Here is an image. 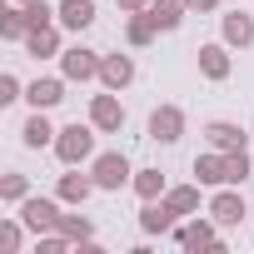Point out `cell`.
Listing matches in <instances>:
<instances>
[{"mask_svg":"<svg viewBox=\"0 0 254 254\" xmlns=\"http://www.w3.org/2000/svg\"><path fill=\"white\" fill-rule=\"evenodd\" d=\"M25 100H30V110H55V105L65 100V75H40V80H30V85H25Z\"/></svg>","mask_w":254,"mask_h":254,"instance_id":"obj_13","label":"cell"},{"mask_svg":"<svg viewBox=\"0 0 254 254\" xmlns=\"http://www.w3.org/2000/svg\"><path fill=\"white\" fill-rule=\"evenodd\" d=\"M185 214L160 194V199H140V229L145 234H175V224H180Z\"/></svg>","mask_w":254,"mask_h":254,"instance_id":"obj_8","label":"cell"},{"mask_svg":"<svg viewBox=\"0 0 254 254\" xmlns=\"http://www.w3.org/2000/svg\"><path fill=\"white\" fill-rule=\"evenodd\" d=\"M219 35H224L229 50H249V45H254V15H249V10H229V15H219Z\"/></svg>","mask_w":254,"mask_h":254,"instance_id":"obj_12","label":"cell"},{"mask_svg":"<svg viewBox=\"0 0 254 254\" xmlns=\"http://www.w3.org/2000/svg\"><path fill=\"white\" fill-rule=\"evenodd\" d=\"M194 55H199V75H204V80H229V70H234V65H229V45H224V40L199 45Z\"/></svg>","mask_w":254,"mask_h":254,"instance_id":"obj_15","label":"cell"},{"mask_svg":"<svg viewBox=\"0 0 254 254\" xmlns=\"http://www.w3.org/2000/svg\"><path fill=\"white\" fill-rule=\"evenodd\" d=\"M145 130H150L155 145H175V140L185 135V110H180V105H155Z\"/></svg>","mask_w":254,"mask_h":254,"instance_id":"obj_9","label":"cell"},{"mask_svg":"<svg viewBox=\"0 0 254 254\" xmlns=\"http://www.w3.org/2000/svg\"><path fill=\"white\" fill-rule=\"evenodd\" d=\"M130 190L140 194V199H160L170 185H165V175L160 170H135V180H130Z\"/></svg>","mask_w":254,"mask_h":254,"instance_id":"obj_24","label":"cell"},{"mask_svg":"<svg viewBox=\"0 0 254 254\" xmlns=\"http://www.w3.org/2000/svg\"><path fill=\"white\" fill-rule=\"evenodd\" d=\"M15 5H25V0H15Z\"/></svg>","mask_w":254,"mask_h":254,"instance_id":"obj_33","label":"cell"},{"mask_svg":"<svg viewBox=\"0 0 254 254\" xmlns=\"http://www.w3.org/2000/svg\"><path fill=\"white\" fill-rule=\"evenodd\" d=\"M115 5H120L125 15H135V10H150V0H115Z\"/></svg>","mask_w":254,"mask_h":254,"instance_id":"obj_32","label":"cell"},{"mask_svg":"<svg viewBox=\"0 0 254 254\" xmlns=\"http://www.w3.org/2000/svg\"><path fill=\"white\" fill-rule=\"evenodd\" d=\"M20 45H25V55H35V60H50V55L65 50V45H60V25H40V30H30Z\"/></svg>","mask_w":254,"mask_h":254,"instance_id":"obj_19","label":"cell"},{"mask_svg":"<svg viewBox=\"0 0 254 254\" xmlns=\"http://www.w3.org/2000/svg\"><path fill=\"white\" fill-rule=\"evenodd\" d=\"M155 35H160V25L150 20V10H135L130 20H125V40H130V50H145V45H155Z\"/></svg>","mask_w":254,"mask_h":254,"instance_id":"obj_20","label":"cell"},{"mask_svg":"<svg viewBox=\"0 0 254 254\" xmlns=\"http://www.w3.org/2000/svg\"><path fill=\"white\" fill-rule=\"evenodd\" d=\"M90 175H95V185H100L105 194H120L125 185L135 180V170H130V160H125L120 150H105V155H95V160H90Z\"/></svg>","mask_w":254,"mask_h":254,"instance_id":"obj_4","label":"cell"},{"mask_svg":"<svg viewBox=\"0 0 254 254\" xmlns=\"http://www.w3.org/2000/svg\"><path fill=\"white\" fill-rule=\"evenodd\" d=\"M165 199H170L180 214H194V209H199V185H170Z\"/></svg>","mask_w":254,"mask_h":254,"instance_id":"obj_27","label":"cell"},{"mask_svg":"<svg viewBox=\"0 0 254 254\" xmlns=\"http://www.w3.org/2000/svg\"><path fill=\"white\" fill-rule=\"evenodd\" d=\"M185 0H150V20L160 25V30H180L185 25Z\"/></svg>","mask_w":254,"mask_h":254,"instance_id":"obj_22","label":"cell"},{"mask_svg":"<svg viewBox=\"0 0 254 254\" xmlns=\"http://www.w3.org/2000/svg\"><path fill=\"white\" fill-rule=\"evenodd\" d=\"M175 244L190 249V254H194V249H224V244H219V224H214L209 214H185V219L175 224Z\"/></svg>","mask_w":254,"mask_h":254,"instance_id":"obj_3","label":"cell"},{"mask_svg":"<svg viewBox=\"0 0 254 254\" xmlns=\"http://www.w3.org/2000/svg\"><path fill=\"white\" fill-rule=\"evenodd\" d=\"M100 50H90V45H65L60 50V75L65 80H75V85H85V80H100Z\"/></svg>","mask_w":254,"mask_h":254,"instance_id":"obj_5","label":"cell"},{"mask_svg":"<svg viewBox=\"0 0 254 254\" xmlns=\"http://www.w3.org/2000/svg\"><path fill=\"white\" fill-rule=\"evenodd\" d=\"M95 135H100V130H95L90 120H85V125H80V120L65 125V130L55 135V160H60V165H85V160H95Z\"/></svg>","mask_w":254,"mask_h":254,"instance_id":"obj_2","label":"cell"},{"mask_svg":"<svg viewBox=\"0 0 254 254\" xmlns=\"http://www.w3.org/2000/svg\"><path fill=\"white\" fill-rule=\"evenodd\" d=\"M55 125H50V110H30L25 125H20V145L25 150H55Z\"/></svg>","mask_w":254,"mask_h":254,"instance_id":"obj_11","label":"cell"},{"mask_svg":"<svg viewBox=\"0 0 254 254\" xmlns=\"http://www.w3.org/2000/svg\"><path fill=\"white\" fill-rule=\"evenodd\" d=\"M100 85H105V90L135 85V60H130V55H105V60H100Z\"/></svg>","mask_w":254,"mask_h":254,"instance_id":"obj_16","label":"cell"},{"mask_svg":"<svg viewBox=\"0 0 254 254\" xmlns=\"http://www.w3.org/2000/svg\"><path fill=\"white\" fill-rule=\"evenodd\" d=\"M90 125L100 135H120L125 130V105H120V90H105L90 100Z\"/></svg>","mask_w":254,"mask_h":254,"instance_id":"obj_7","label":"cell"},{"mask_svg":"<svg viewBox=\"0 0 254 254\" xmlns=\"http://www.w3.org/2000/svg\"><path fill=\"white\" fill-rule=\"evenodd\" d=\"M60 234L70 244H85V239H95V219L90 214H60Z\"/></svg>","mask_w":254,"mask_h":254,"instance_id":"obj_25","label":"cell"},{"mask_svg":"<svg viewBox=\"0 0 254 254\" xmlns=\"http://www.w3.org/2000/svg\"><path fill=\"white\" fill-rule=\"evenodd\" d=\"M95 190H100V185H95V175H85L80 165H65V175L55 180V194H60V199H65L70 209H80V204H85V199H90Z\"/></svg>","mask_w":254,"mask_h":254,"instance_id":"obj_10","label":"cell"},{"mask_svg":"<svg viewBox=\"0 0 254 254\" xmlns=\"http://www.w3.org/2000/svg\"><path fill=\"white\" fill-rule=\"evenodd\" d=\"M15 100H25V85H20V75H0V105H15Z\"/></svg>","mask_w":254,"mask_h":254,"instance_id":"obj_29","label":"cell"},{"mask_svg":"<svg viewBox=\"0 0 254 254\" xmlns=\"http://www.w3.org/2000/svg\"><path fill=\"white\" fill-rule=\"evenodd\" d=\"M25 219L15 214V219H0V254H20V244H25Z\"/></svg>","mask_w":254,"mask_h":254,"instance_id":"obj_26","label":"cell"},{"mask_svg":"<svg viewBox=\"0 0 254 254\" xmlns=\"http://www.w3.org/2000/svg\"><path fill=\"white\" fill-rule=\"evenodd\" d=\"M0 199H5V204H20V199H30V175H20V170H5V175H0Z\"/></svg>","mask_w":254,"mask_h":254,"instance_id":"obj_23","label":"cell"},{"mask_svg":"<svg viewBox=\"0 0 254 254\" xmlns=\"http://www.w3.org/2000/svg\"><path fill=\"white\" fill-rule=\"evenodd\" d=\"M15 209H20L25 229H30V234L40 239V234H55V229H60V214H65V199H60V194H30V199H20Z\"/></svg>","mask_w":254,"mask_h":254,"instance_id":"obj_1","label":"cell"},{"mask_svg":"<svg viewBox=\"0 0 254 254\" xmlns=\"http://www.w3.org/2000/svg\"><path fill=\"white\" fill-rule=\"evenodd\" d=\"M0 35H5V40H25V35H30L25 5H15V0H5V5H0Z\"/></svg>","mask_w":254,"mask_h":254,"instance_id":"obj_21","label":"cell"},{"mask_svg":"<svg viewBox=\"0 0 254 254\" xmlns=\"http://www.w3.org/2000/svg\"><path fill=\"white\" fill-rule=\"evenodd\" d=\"M199 135H204L209 150H244V130H239V125H229V120H209Z\"/></svg>","mask_w":254,"mask_h":254,"instance_id":"obj_17","label":"cell"},{"mask_svg":"<svg viewBox=\"0 0 254 254\" xmlns=\"http://www.w3.org/2000/svg\"><path fill=\"white\" fill-rule=\"evenodd\" d=\"M185 10H190V15H214L219 0H185Z\"/></svg>","mask_w":254,"mask_h":254,"instance_id":"obj_31","label":"cell"},{"mask_svg":"<svg viewBox=\"0 0 254 254\" xmlns=\"http://www.w3.org/2000/svg\"><path fill=\"white\" fill-rule=\"evenodd\" d=\"M194 180L199 185H229V155L224 150H204V155H194Z\"/></svg>","mask_w":254,"mask_h":254,"instance_id":"obj_14","label":"cell"},{"mask_svg":"<svg viewBox=\"0 0 254 254\" xmlns=\"http://www.w3.org/2000/svg\"><path fill=\"white\" fill-rule=\"evenodd\" d=\"M229 155V185H244L249 180V155L244 150H224Z\"/></svg>","mask_w":254,"mask_h":254,"instance_id":"obj_30","label":"cell"},{"mask_svg":"<svg viewBox=\"0 0 254 254\" xmlns=\"http://www.w3.org/2000/svg\"><path fill=\"white\" fill-rule=\"evenodd\" d=\"M70 249H75V244H70V239H65L60 229H55V234H40V239H35V254H70Z\"/></svg>","mask_w":254,"mask_h":254,"instance_id":"obj_28","label":"cell"},{"mask_svg":"<svg viewBox=\"0 0 254 254\" xmlns=\"http://www.w3.org/2000/svg\"><path fill=\"white\" fill-rule=\"evenodd\" d=\"M55 20H60V30H75V35L90 30L95 25V0H60V15Z\"/></svg>","mask_w":254,"mask_h":254,"instance_id":"obj_18","label":"cell"},{"mask_svg":"<svg viewBox=\"0 0 254 254\" xmlns=\"http://www.w3.org/2000/svg\"><path fill=\"white\" fill-rule=\"evenodd\" d=\"M204 214H209L219 229H229V224H244V214H249V209H244V194H239V185H219Z\"/></svg>","mask_w":254,"mask_h":254,"instance_id":"obj_6","label":"cell"}]
</instances>
